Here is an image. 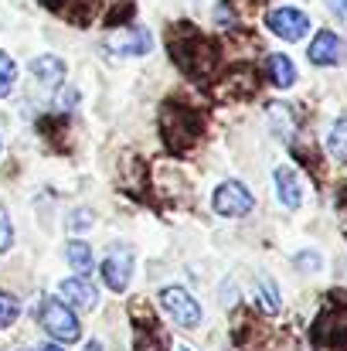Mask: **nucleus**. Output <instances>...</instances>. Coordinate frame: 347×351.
<instances>
[{
	"mask_svg": "<svg viewBox=\"0 0 347 351\" xmlns=\"http://www.w3.org/2000/svg\"><path fill=\"white\" fill-rule=\"evenodd\" d=\"M170 51H174L177 65H181L188 75H194V79H205V75L215 69V62H218L215 41L205 38V34H201L198 27H191V24L174 27V34H170Z\"/></svg>",
	"mask_w": 347,
	"mask_h": 351,
	"instance_id": "obj_1",
	"label": "nucleus"
},
{
	"mask_svg": "<svg viewBox=\"0 0 347 351\" xmlns=\"http://www.w3.org/2000/svg\"><path fill=\"white\" fill-rule=\"evenodd\" d=\"M160 133L167 140L170 150H188L198 136H201V117L188 106H177V103H167L160 110Z\"/></svg>",
	"mask_w": 347,
	"mask_h": 351,
	"instance_id": "obj_2",
	"label": "nucleus"
},
{
	"mask_svg": "<svg viewBox=\"0 0 347 351\" xmlns=\"http://www.w3.org/2000/svg\"><path fill=\"white\" fill-rule=\"evenodd\" d=\"M38 317L44 324V331L58 341H79L82 328H79V317L75 311L65 304V300H55V297H44L41 307H38Z\"/></svg>",
	"mask_w": 347,
	"mask_h": 351,
	"instance_id": "obj_3",
	"label": "nucleus"
},
{
	"mask_svg": "<svg viewBox=\"0 0 347 351\" xmlns=\"http://www.w3.org/2000/svg\"><path fill=\"white\" fill-rule=\"evenodd\" d=\"M313 345L324 351L347 348V304H327L313 324Z\"/></svg>",
	"mask_w": 347,
	"mask_h": 351,
	"instance_id": "obj_4",
	"label": "nucleus"
},
{
	"mask_svg": "<svg viewBox=\"0 0 347 351\" xmlns=\"http://www.w3.org/2000/svg\"><path fill=\"white\" fill-rule=\"evenodd\" d=\"M252 205H255V202H252V195H248V188H245L242 181H225V184H218L215 195H211V208H215L218 215H225V219L248 215Z\"/></svg>",
	"mask_w": 347,
	"mask_h": 351,
	"instance_id": "obj_5",
	"label": "nucleus"
},
{
	"mask_svg": "<svg viewBox=\"0 0 347 351\" xmlns=\"http://www.w3.org/2000/svg\"><path fill=\"white\" fill-rule=\"evenodd\" d=\"M266 27L276 38H283V41H300L310 31V17L303 10H296V7H276V10L266 14Z\"/></svg>",
	"mask_w": 347,
	"mask_h": 351,
	"instance_id": "obj_6",
	"label": "nucleus"
},
{
	"mask_svg": "<svg viewBox=\"0 0 347 351\" xmlns=\"http://www.w3.org/2000/svg\"><path fill=\"white\" fill-rule=\"evenodd\" d=\"M160 304H164V311H167L181 328H198V324H201V307H198V300H194L184 287H167V290H160Z\"/></svg>",
	"mask_w": 347,
	"mask_h": 351,
	"instance_id": "obj_7",
	"label": "nucleus"
},
{
	"mask_svg": "<svg viewBox=\"0 0 347 351\" xmlns=\"http://www.w3.org/2000/svg\"><path fill=\"white\" fill-rule=\"evenodd\" d=\"M153 48V38L146 27H116L113 34H106V51H113L119 58H140Z\"/></svg>",
	"mask_w": 347,
	"mask_h": 351,
	"instance_id": "obj_8",
	"label": "nucleus"
},
{
	"mask_svg": "<svg viewBox=\"0 0 347 351\" xmlns=\"http://www.w3.org/2000/svg\"><path fill=\"white\" fill-rule=\"evenodd\" d=\"M99 273H103V283H106L110 290L123 293V290L129 287V276H133V252H129L126 245H113V249L106 252Z\"/></svg>",
	"mask_w": 347,
	"mask_h": 351,
	"instance_id": "obj_9",
	"label": "nucleus"
},
{
	"mask_svg": "<svg viewBox=\"0 0 347 351\" xmlns=\"http://www.w3.org/2000/svg\"><path fill=\"white\" fill-rule=\"evenodd\" d=\"M310 62L313 65H341L344 62V41L334 31H320L310 41Z\"/></svg>",
	"mask_w": 347,
	"mask_h": 351,
	"instance_id": "obj_10",
	"label": "nucleus"
},
{
	"mask_svg": "<svg viewBox=\"0 0 347 351\" xmlns=\"http://www.w3.org/2000/svg\"><path fill=\"white\" fill-rule=\"evenodd\" d=\"M272 181H276L279 202H283L286 208H300V205H303V184H300V178H296L293 167H276Z\"/></svg>",
	"mask_w": 347,
	"mask_h": 351,
	"instance_id": "obj_11",
	"label": "nucleus"
},
{
	"mask_svg": "<svg viewBox=\"0 0 347 351\" xmlns=\"http://www.w3.org/2000/svg\"><path fill=\"white\" fill-rule=\"evenodd\" d=\"M62 297H65L72 307H79V311H92L96 300H99L96 287L86 283L82 276H68V280H62Z\"/></svg>",
	"mask_w": 347,
	"mask_h": 351,
	"instance_id": "obj_12",
	"label": "nucleus"
},
{
	"mask_svg": "<svg viewBox=\"0 0 347 351\" xmlns=\"http://www.w3.org/2000/svg\"><path fill=\"white\" fill-rule=\"evenodd\" d=\"M31 75L44 86V89H58L62 79H65V62L55 58V55H44V58H34L31 62Z\"/></svg>",
	"mask_w": 347,
	"mask_h": 351,
	"instance_id": "obj_13",
	"label": "nucleus"
},
{
	"mask_svg": "<svg viewBox=\"0 0 347 351\" xmlns=\"http://www.w3.org/2000/svg\"><path fill=\"white\" fill-rule=\"evenodd\" d=\"M266 72H269V82L279 86V89H290V86L296 82V65H293L286 55H279V51L266 58Z\"/></svg>",
	"mask_w": 347,
	"mask_h": 351,
	"instance_id": "obj_14",
	"label": "nucleus"
},
{
	"mask_svg": "<svg viewBox=\"0 0 347 351\" xmlns=\"http://www.w3.org/2000/svg\"><path fill=\"white\" fill-rule=\"evenodd\" d=\"M55 14H62L65 21H75V24H86L89 14H92V0H44Z\"/></svg>",
	"mask_w": 347,
	"mask_h": 351,
	"instance_id": "obj_15",
	"label": "nucleus"
},
{
	"mask_svg": "<svg viewBox=\"0 0 347 351\" xmlns=\"http://www.w3.org/2000/svg\"><path fill=\"white\" fill-rule=\"evenodd\" d=\"M222 86H231V89H225V93H218L222 99H231V96H248V93L255 89V72H252L248 65H245V69H235Z\"/></svg>",
	"mask_w": 347,
	"mask_h": 351,
	"instance_id": "obj_16",
	"label": "nucleus"
},
{
	"mask_svg": "<svg viewBox=\"0 0 347 351\" xmlns=\"http://www.w3.org/2000/svg\"><path fill=\"white\" fill-rule=\"evenodd\" d=\"M65 259L72 263V269H79V276L92 269V249L86 242H68L65 245Z\"/></svg>",
	"mask_w": 347,
	"mask_h": 351,
	"instance_id": "obj_17",
	"label": "nucleus"
},
{
	"mask_svg": "<svg viewBox=\"0 0 347 351\" xmlns=\"http://www.w3.org/2000/svg\"><path fill=\"white\" fill-rule=\"evenodd\" d=\"M269 119H272V130L283 136V140H293V110L290 106H269Z\"/></svg>",
	"mask_w": 347,
	"mask_h": 351,
	"instance_id": "obj_18",
	"label": "nucleus"
},
{
	"mask_svg": "<svg viewBox=\"0 0 347 351\" xmlns=\"http://www.w3.org/2000/svg\"><path fill=\"white\" fill-rule=\"evenodd\" d=\"M327 147L337 160H347V117H341L331 126V136H327Z\"/></svg>",
	"mask_w": 347,
	"mask_h": 351,
	"instance_id": "obj_19",
	"label": "nucleus"
},
{
	"mask_svg": "<svg viewBox=\"0 0 347 351\" xmlns=\"http://www.w3.org/2000/svg\"><path fill=\"white\" fill-rule=\"evenodd\" d=\"M259 307L262 311H269V314H276L279 311V290H276V283L266 276V280H259Z\"/></svg>",
	"mask_w": 347,
	"mask_h": 351,
	"instance_id": "obj_20",
	"label": "nucleus"
},
{
	"mask_svg": "<svg viewBox=\"0 0 347 351\" xmlns=\"http://www.w3.org/2000/svg\"><path fill=\"white\" fill-rule=\"evenodd\" d=\"M14 79H17V65H14V58H10L7 51H0V99L10 96Z\"/></svg>",
	"mask_w": 347,
	"mask_h": 351,
	"instance_id": "obj_21",
	"label": "nucleus"
},
{
	"mask_svg": "<svg viewBox=\"0 0 347 351\" xmlns=\"http://www.w3.org/2000/svg\"><path fill=\"white\" fill-rule=\"evenodd\" d=\"M133 351H164V335H157V328H143Z\"/></svg>",
	"mask_w": 347,
	"mask_h": 351,
	"instance_id": "obj_22",
	"label": "nucleus"
},
{
	"mask_svg": "<svg viewBox=\"0 0 347 351\" xmlns=\"http://www.w3.org/2000/svg\"><path fill=\"white\" fill-rule=\"evenodd\" d=\"M21 314V304L10 297V293H0V328H10Z\"/></svg>",
	"mask_w": 347,
	"mask_h": 351,
	"instance_id": "obj_23",
	"label": "nucleus"
},
{
	"mask_svg": "<svg viewBox=\"0 0 347 351\" xmlns=\"http://www.w3.org/2000/svg\"><path fill=\"white\" fill-rule=\"evenodd\" d=\"M92 229V212L89 208H79L68 215V232H89Z\"/></svg>",
	"mask_w": 347,
	"mask_h": 351,
	"instance_id": "obj_24",
	"label": "nucleus"
},
{
	"mask_svg": "<svg viewBox=\"0 0 347 351\" xmlns=\"http://www.w3.org/2000/svg\"><path fill=\"white\" fill-rule=\"evenodd\" d=\"M10 242H14V229H10V215H7V208L0 205V252H7V249H10Z\"/></svg>",
	"mask_w": 347,
	"mask_h": 351,
	"instance_id": "obj_25",
	"label": "nucleus"
},
{
	"mask_svg": "<svg viewBox=\"0 0 347 351\" xmlns=\"http://www.w3.org/2000/svg\"><path fill=\"white\" fill-rule=\"evenodd\" d=\"M296 266L300 269H320V256L317 252H303V256H296Z\"/></svg>",
	"mask_w": 347,
	"mask_h": 351,
	"instance_id": "obj_26",
	"label": "nucleus"
},
{
	"mask_svg": "<svg viewBox=\"0 0 347 351\" xmlns=\"http://www.w3.org/2000/svg\"><path fill=\"white\" fill-rule=\"evenodd\" d=\"M331 10H337V14L347 21V0H331Z\"/></svg>",
	"mask_w": 347,
	"mask_h": 351,
	"instance_id": "obj_27",
	"label": "nucleus"
},
{
	"mask_svg": "<svg viewBox=\"0 0 347 351\" xmlns=\"http://www.w3.org/2000/svg\"><path fill=\"white\" fill-rule=\"evenodd\" d=\"M86 351H103V345H99V341H89V345H86Z\"/></svg>",
	"mask_w": 347,
	"mask_h": 351,
	"instance_id": "obj_28",
	"label": "nucleus"
},
{
	"mask_svg": "<svg viewBox=\"0 0 347 351\" xmlns=\"http://www.w3.org/2000/svg\"><path fill=\"white\" fill-rule=\"evenodd\" d=\"M41 351H62V348H58V345H44Z\"/></svg>",
	"mask_w": 347,
	"mask_h": 351,
	"instance_id": "obj_29",
	"label": "nucleus"
},
{
	"mask_svg": "<svg viewBox=\"0 0 347 351\" xmlns=\"http://www.w3.org/2000/svg\"><path fill=\"white\" fill-rule=\"evenodd\" d=\"M341 205H344V208H347V188H344V195H341Z\"/></svg>",
	"mask_w": 347,
	"mask_h": 351,
	"instance_id": "obj_30",
	"label": "nucleus"
},
{
	"mask_svg": "<svg viewBox=\"0 0 347 351\" xmlns=\"http://www.w3.org/2000/svg\"><path fill=\"white\" fill-rule=\"evenodd\" d=\"M184 351H188V348H184Z\"/></svg>",
	"mask_w": 347,
	"mask_h": 351,
	"instance_id": "obj_31",
	"label": "nucleus"
}]
</instances>
